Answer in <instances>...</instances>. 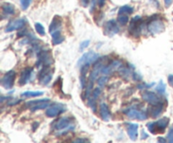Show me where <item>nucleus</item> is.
Masks as SVG:
<instances>
[{"instance_id":"7ed1b4c3","label":"nucleus","mask_w":173,"mask_h":143,"mask_svg":"<svg viewBox=\"0 0 173 143\" xmlns=\"http://www.w3.org/2000/svg\"><path fill=\"white\" fill-rule=\"evenodd\" d=\"M143 25L144 22L143 19L140 16H135L133 19H131L128 26V32L131 35H133L134 37L138 38L140 36L143 30Z\"/></svg>"},{"instance_id":"79ce46f5","label":"nucleus","mask_w":173,"mask_h":143,"mask_svg":"<svg viewBox=\"0 0 173 143\" xmlns=\"http://www.w3.org/2000/svg\"><path fill=\"white\" fill-rule=\"evenodd\" d=\"M148 136H149V135H148V134H147L145 131H142V132H141V139L142 140H145Z\"/></svg>"},{"instance_id":"9b49d317","label":"nucleus","mask_w":173,"mask_h":143,"mask_svg":"<svg viewBox=\"0 0 173 143\" xmlns=\"http://www.w3.org/2000/svg\"><path fill=\"white\" fill-rule=\"evenodd\" d=\"M33 77H35L34 69L32 67H25L20 73L19 84L20 86L25 85L29 82H32L33 80Z\"/></svg>"},{"instance_id":"412c9836","label":"nucleus","mask_w":173,"mask_h":143,"mask_svg":"<svg viewBox=\"0 0 173 143\" xmlns=\"http://www.w3.org/2000/svg\"><path fill=\"white\" fill-rule=\"evenodd\" d=\"M127 130H128V134L129 135L130 139L132 141H136L138 135V125L128 123V126H127Z\"/></svg>"},{"instance_id":"f3484780","label":"nucleus","mask_w":173,"mask_h":143,"mask_svg":"<svg viewBox=\"0 0 173 143\" xmlns=\"http://www.w3.org/2000/svg\"><path fill=\"white\" fill-rule=\"evenodd\" d=\"M101 93V90L100 88H95L93 89L92 93H91V96L88 98V105L89 107L95 112L96 111V100L98 99V98Z\"/></svg>"},{"instance_id":"ddd939ff","label":"nucleus","mask_w":173,"mask_h":143,"mask_svg":"<svg viewBox=\"0 0 173 143\" xmlns=\"http://www.w3.org/2000/svg\"><path fill=\"white\" fill-rule=\"evenodd\" d=\"M142 99L144 100L147 102L148 104H150V105H156L163 103V100L160 97L158 96L156 93H155L154 92L151 91H145L141 93Z\"/></svg>"},{"instance_id":"2eb2a0df","label":"nucleus","mask_w":173,"mask_h":143,"mask_svg":"<svg viewBox=\"0 0 173 143\" xmlns=\"http://www.w3.org/2000/svg\"><path fill=\"white\" fill-rule=\"evenodd\" d=\"M104 67H105L104 62H103L102 61H100V59H99L98 61L95 62V64L94 65L93 69H92V71L91 72V73H90V76H89V82H88V83H93V84H94L95 81L97 79L99 74L101 73V71H102Z\"/></svg>"},{"instance_id":"2f4dec72","label":"nucleus","mask_w":173,"mask_h":143,"mask_svg":"<svg viewBox=\"0 0 173 143\" xmlns=\"http://www.w3.org/2000/svg\"><path fill=\"white\" fill-rule=\"evenodd\" d=\"M20 6H21L22 9H23V10H26V9L29 8L31 3H32V0H20Z\"/></svg>"},{"instance_id":"f8f14e48","label":"nucleus","mask_w":173,"mask_h":143,"mask_svg":"<svg viewBox=\"0 0 173 143\" xmlns=\"http://www.w3.org/2000/svg\"><path fill=\"white\" fill-rule=\"evenodd\" d=\"M104 34L109 37H112L113 35H117L120 29H119V26L118 25V24L116 22V20L114 19H110L108 20L107 22H106V24H104Z\"/></svg>"},{"instance_id":"0eeeda50","label":"nucleus","mask_w":173,"mask_h":143,"mask_svg":"<svg viewBox=\"0 0 173 143\" xmlns=\"http://www.w3.org/2000/svg\"><path fill=\"white\" fill-rule=\"evenodd\" d=\"M123 113L126 115L128 118L133 119V120H145L148 118L147 113L144 110L138 109L137 107H130L123 110Z\"/></svg>"},{"instance_id":"f03ea898","label":"nucleus","mask_w":173,"mask_h":143,"mask_svg":"<svg viewBox=\"0 0 173 143\" xmlns=\"http://www.w3.org/2000/svg\"><path fill=\"white\" fill-rule=\"evenodd\" d=\"M170 123V119L168 117H163L160 120L149 122L147 123L146 126L148 128L149 132L152 134H157V133H164L166 127L168 126Z\"/></svg>"},{"instance_id":"4c0bfd02","label":"nucleus","mask_w":173,"mask_h":143,"mask_svg":"<svg viewBox=\"0 0 173 143\" xmlns=\"http://www.w3.org/2000/svg\"><path fill=\"white\" fill-rule=\"evenodd\" d=\"M75 143H81V142H89V140L85 138H77L74 141Z\"/></svg>"},{"instance_id":"ea45409f","label":"nucleus","mask_w":173,"mask_h":143,"mask_svg":"<svg viewBox=\"0 0 173 143\" xmlns=\"http://www.w3.org/2000/svg\"><path fill=\"white\" fill-rule=\"evenodd\" d=\"M164 2H165V7H166V8H169L170 6L172 4L173 0H164Z\"/></svg>"},{"instance_id":"49530a36","label":"nucleus","mask_w":173,"mask_h":143,"mask_svg":"<svg viewBox=\"0 0 173 143\" xmlns=\"http://www.w3.org/2000/svg\"><path fill=\"white\" fill-rule=\"evenodd\" d=\"M172 20H173V19H172Z\"/></svg>"},{"instance_id":"39448f33","label":"nucleus","mask_w":173,"mask_h":143,"mask_svg":"<svg viewBox=\"0 0 173 143\" xmlns=\"http://www.w3.org/2000/svg\"><path fill=\"white\" fill-rule=\"evenodd\" d=\"M100 59V55L95 51H88L86 53L83 54L81 57L79 58L77 62V67H81L84 65H91L92 63L96 62Z\"/></svg>"},{"instance_id":"aec40b11","label":"nucleus","mask_w":173,"mask_h":143,"mask_svg":"<svg viewBox=\"0 0 173 143\" xmlns=\"http://www.w3.org/2000/svg\"><path fill=\"white\" fill-rule=\"evenodd\" d=\"M89 67H90V65H84L80 67L79 80H80V85L82 89H85L87 86V73L89 71Z\"/></svg>"},{"instance_id":"6ab92c4d","label":"nucleus","mask_w":173,"mask_h":143,"mask_svg":"<svg viewBox=\"0 0 173 143\" xmlns=\"http://www.w3.org/2000/svg\"><path fill=\"white\" fill-rule=\"evenodd\" d=\"M163 109H164V104L161 103L159 105H151V107L148 109V111H149L150 117L155 119V118H157L161 115Z\"/></svg>"},{"instance_id":"58836bf2","label":"nucleus","mask_w":173,"mask_h":143,"mask_svg":"<svg viewBox=\"0 0 173 143\" xmlns=\"http://www.w3.org/2000/svg\"><path fill=\"white\" fill-rule=\"evenodd\" d=\"M168 83L171 87L173 88V74H170L168 76Z\"/></svg>"},{"instance_id":"5701e85b","label":"nucleus","mask_w":173,"mask_h":143,"mask_svg":"<svg viewBox=\"0 0 173 143\" xmlns=\"http://www.w3.org/2000/svg\"><path fill=\"white\" fill-rule=\"evenodd\" d=\"M2 14L5 17H8L9 15H13L15 12V6L10 3H4L2 4Z\"/></svg>"},{"instance_id":"1a4fd4ad","label":"nucleus","mask_w":173,"mask_h":143,"mask_svg":"<svg viewBox=\"0 0 173 143\" xmlns=\"http://www.w3.org/2000/svg\"><path fill=\"white\" fill-rule=\"evenodd\" d=\"M52 69L50 66H44L40 71L38 74V78H39V83L42 85H47L52 78Z\"/></svg>"},{"instance_id":"a211bd4d","label":"nucleus","mask_w":173,"mask_h":143,"mask_svg":"<svg viewBox=\"0 0 173 143\" xmlns=\"http://www.w3.org/2000/svg\"><path fill=\"white\" fill-rule=\"evenodd\" d=\"M25 23H26V21L25 19H15V20H13L8 24V26L6 27L5 32H12L14 31L21 30L25 26Z\"/></svg>"},{"instance_id":"393cba45","label":"nucleus","mask_w":173,"mask_h":143,"mask_svg":"<svg viewBox=\"0 0 173 143\" xmlns=\"http://www.w3.org/2000/svg\"><path fill=\"white\" fill-rule=\"evenodd\" d=\"M52 35V43L53 46H57L59 45L63 42L64 41V37H63L62 34H61V31L58 30V31L52 32L51 34Z\"/></svg>"},{"instance_id":"473e14b6","label":"nucleus","mask_w":173,"mask_h":143,"mask_svg":"<svg viewBox=\"0 0 173 143\" xmlns=\"http://www.w3.org/2000/svg\"><path fill=\"white\" fill-rule=\"evenodd\" d=\"M108 81V77H106V75H104L103 77H100L97 80V84L99 87H103L104 85H106V83Z\"/></svg>"},{"instance_id":"4be33fe9","label":"nucleus","mask_w":173,"mask_h":143,"mask_svg":"<svg viewBox=\"0 0 173 143\" xmlns=\"http://www.w3.org/2000/svg\"><path fill=\"white\" fill-rule=\"evenodd\" d=\"M61 26H62V18L58 15H55L50 24L49 32L52 34V32L59 30V28H61Z\"/></svg>"},{"instance_id":"b1692460","label":"nucleus","mask_w":173,"mask_h":143,"mask_svg":"<svg viewBox=\"0 0 173 143\" xmlns=\"http://www.w3.org/2000/svg\"><path fill=\"white\" fill-rule=\"evenodd\" d=\"M100 114L101 116V119L104 121H109L111 119V112L109 110L108 106L106 104H101L100 105Z\"/></svg>"},{"instance_id":"423d86ee","label":"nucleus","mask_w":173,"mask_h":143,"mask_svg":"<svg viewBox=\"0 0 173 143\" xmlns=\"http://www.w3.org/2000/svg\"><path fill=\"white\" fill-rule=\"evenodd\" d=\"M51 104L50 99H37V100H32L27 102L25 105L32 112H35L36 110L44 109L47 108Z\"/></svg>"},{"instance_id":"bb28decb","label":"nucleus","mask_w":173,"mask_h":143,"mask_svg":"<svg viewBox=\"0 0 173 143\" xmlns=\"http://www.w3.org/2000/svg\"><path fill=\"white\" fill-rule=\"evenodd\" d=\"M133 13H134V8L128 5H124L118 10V15H131Z\"/></svg>"},{"instance_id":"7c9ffc66","label":"nucleus","mask_w":173,"mask_h":143,"mask_svg":"<svg viewBox=\"0 0 173 143\" xmlns=\"http://www.w3.org/2000/svg\"><path fill=\"white\" fill-rule=\"evenodd\" d=\"M118 23L122 25H125L128 23V16L126 15H119L118 17Z\"/></svg>"},{"instance_id":"c9c22d12","label":"nucleus","mask_w":173,"mask_h":143,"mask_svg":"<svg viewBox=\"0 0 173 143\" xmlns=\"http://www.w3.org/2000/svg\"><path fill=\"white\" fill-rule=\"evenodd\" d=\"M132 77L134 78V80L135 81H141L142 80V77L140 74H138V73H136V72H134L133 75H132Z\"/></svg>"},{"instance_id":"a19ab883","label":"nucleus","mask_w":173,"mask_h":143,"mask_svg":"<svg viewBox=\"0 0 173 143\" xmlns=\"http://www.w3.org/2000/svg\"><path fill=\"white\" fill-rule=\"evenodd\" d=\"M39 125H40L39 122H34V123L32 124V131H33V132H35V130L38 128Z\"/></svg>"},{"instance_id":"9d476101","label":"nucleus","mask_w":173,"mask_h":143,"mask_svg":"<svg viewBox=\"0 0 173 143\" xmlns=\"http://www.w3.org/2000/svg\"><path fill=\"white\" fill-rule=\"evenodd\" d=\"M15 72L14 70H10L7 72L1 79V85L5 89H11L15 84Z\"/></svg>"},{"instance_id":"6e6552de","label":"nucleus","mask_w":173,"mask_h":143,"mask_svg":"<svg viewBox=\"0 0 173 143\" xmlns=\"http://www.w3.org/2000/svg\"><path fill=\"white\" fill-rule=\"evenodd\" d=\"M148 31L152 35H157L165 31V24L161 20L157 19H150L149 23L147 24Z\"/></svg>"},{"instance_id":"a18cd8bd","label":"nucleus","mask_w":173,"mask_h":143,"mask_svg":"<svg viewBox=\"0 0 173 143\" xmlns=\"http://www.w3.org/2000/svg\"><path fill=\"white\" fill-rule=\"evenodd\" d=\"M105 3H106V0H98V4L100 7H102Z\"/></svg>"},{"instance_id":"c85d7f7f","label":"nucleus","mask_w":173,"mask_h":143,"mask_svg":"<svg viewBox=\"0 0 173 143\" xmlns=\"http://www.w3.org/2000/svg\"><path fill=\"white\" fill-rule=\"evenodd\" d=\"M155 90H156V92H157L158 93H160V94H161V95L165 94V85L162 80H160L158 85L155 87Z\"/></svg>"},{"instance_id":"4468645a","label":"nucleus","mask_w":173,"mask_h":143,"mask_svg":"<svg viewBox=\"0 0 173 143\" xmlns=\"http://www.w3.org/2000/svg\"><path fill=\"white\" fill-rule=\"evenodd\" d=\"M66 106L63 104H55L51 107L47 109L46 111V115L49 118H55L60 114H62L64 111H66Z\"/></svg>"},{"instance_id":"c03bdc74","label":"nucleus","mask_w":173,"mask_h":143,"mask_svg":"<svg viewBox=\"0 0 173 143\" xmlns=\"http://www.w3.org/2000/svg\"><path fill=\"white\" fill-rule=\"evenodd\" d=\"M157 141H158V142H163V143L166 142V140H165V138H163V137H161V136H159V137H158Z\"/></svg>"},{"instance_id":"cd10ccee","label":"nucleus","mask_w":173,"mask_h":143,"mask_svg":"<svg viewBox=\"0 0 173 143\" xmlns=\"http://www.w3.org/2000/svg\"><path fill=\"white\" fill-rule=\"evenodd\" d=\"M119 74L123 78H128L130 76L133 75V73H131V70L127 67H122L121 69H119Z\"/></svg>"},{"instance_id":"20e7f679","label":"nucleus","mask_w":173,"mask_h":143,"mask_svg":"<svg viewBox=\"0 0 173 143\" xmlns=\"http://www.w3.org/2000/svg\"><path fill=\"white\" fill-rule=\"evenodd\" d=\"M53 62L54 61L51 51L47 49H42L40 50L39 52L37 53V62L35 65L37 67H40L41 66H51Z\"/></svg>"},{"instance_id":"e433bc0d","label":"nucleus","mask_w":173,"mask_h":143,"mask_svg":"<svg viewBox=\"0 0 173 143\" xmlns=\"http://www.w3.org/2000/svg\"><path fill=\"white\" fill-rule=\"evenodd\" d=\"M154 83L151 84H147V83H144V84H138V88L139 89H148V88H151L153 86Z\"/></svg>"},{"instance_id":"f257e3e1","label":"nucleus","mask_w":173,"mask_h":143,"mask_svg":"<svg viewBox=\"0 0 173 143\" xmlns=\"http://www.w3.org/2000/svg\"><path fill=\"white\" fill-rule=\"evenodd\" d=\"M53 127L54 130L57 131L56 135H63L68 133V132L74 131L75 129V125L73 119L69 117H63L56 121Z\"/></svg>"},{"instance_id":"72a5a7b5","label":"nucleus","mask_w":173,"mask_h":143,"mask_svg":"<svg viewBox=\"0 0 173 143\" xmlns=\"http://www.w3.org/2000/svg\"><path fill=\"white\" fill-rule=\"evenodd\" d=\"M90 43H91V41H90V40H86V41H82V42L80 43V46H79V50H84L85 49H86L87 47H89Z\"/></svg>"},{"instance_id":"dca6fc26","label":"nucleus","mask_w":173,"mask_h":143,"mask_svg":"<svg viewBox=\"0 0 173 143\" xmlns=\"http://www.w3.org/2000/svg\"><path fill=\"white\" fill-rule=\"evenodd\" d=\"M122 67V62L119 60H114L112 62L109 63V65L105 66L103 67L101 73L106 76H110L114 73L115 71H118L120 69V67Z\"/></svg>"},{"instance_id":"a878e982","label":"nucleus","mask_w":173,"mask_h":143,"mask_svg":"<svg viewBox=\"0 0 173 143\" xmlns=\"http://www.w3.org/2000/svg\"><path fill=\"white\" fill-rule=\"evenodd\" d=\"M43 92L42 91H25L21 93L22 97H27V98H34V97H40L43 95Z\"/></svg>"},{"instance_id":"37998d69","label":"nucleus","mask_w":173,"mask_h":143,"mask_svg":"<svg viewBox=\"0 0 173 143\" xmlns=\"http://www.w3.org/2000/svg\"><path fill=\"white\" fill-rule=\"evenodd\" d=\"M89 1L90 0H81V4H82L84 7H87L88 4H89Z\"/></svg>"},{"instance_id":"c756f323","label":"nucleus","mask_w":173,"mask_h":143,"mask_svg":"<svg viewBox=\"0 0 173 143\" xmlns=\"http://www.w3.org/2000/svg\"><path fill=\"white\" fill-rule=\"evenodd\" d=\"M35 31L39 34L41 36H44L46 35V31H45V28L41 23H35Z\"/></svg>"},{"instance_id":"f704fd0d","label":"nucleus","mask_w":173,"mask_h":143,"mask_svg":"<svg viewBox=\"0 0 173 143\" xmlns=\"http://www.w3.org/2000/svg\"><path fill=\"white\" fill-rule=\"evenodd\" d=\"M167 139H168L169 142L173 143V125L170 128L169 132L167 134Z\"/></svg>"}]
</instances>
